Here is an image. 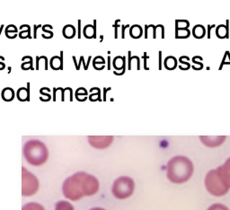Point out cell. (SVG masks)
<instances>
[{
	"mask_svg": "<svg viewBox=\"0 0 230 210\" xmlns=\"http://www.w3.org/2000/svg\"><path fill=\"white\" fill-rule=\"evenodd\" d=\"M99 190V182L94 175L78 171L65 180L62 192L66 198L77 201L87 196H94Z\"/></svg>",
	"mask_w": 230,
	"mask_h": 210,
	"instance_id": "1",
	"label": "cell"
},
{
	"mask_svg": "<svg viewBox=\"0 0 230 210\" xmlns=\"http://www.w3.org/2000/svg\"><path fill=\"white\" fill-rule=\"evenodd\" d=\"M193 163L185 156H175L167 163V178L171 182L181 184L188 182L193 174Z\"/></svg>",
	"mask_w": 230,
	"mask_h": 210,
	"instance_id": "2",
	"label": "cell"
},
{
	"mask_svg": "<svg viewBox=\"0 0 230 210\" xmlns=\"http://www.w3.org/2000/svg\"><path fill=\"white\" fill-rule=\"evenodd\" d=\"M23 153L25 160L33 166H41L49 158V151L43 142L33 139L24 144Z\"/></svg>",
	"mask_w": 230,
	"mask_h": 210,
	"instance_id": "3",
	"label": "cell"
},
{
	"mask_svg": "<svg viewBox=\"0 0 230 210\" xmlns=\"http://www.w3.org/2000/svg\"><path fill=\"white\" fill-rule=\"evenodd\" d=\"M205 186L207 190L216 197L224 196L229 190V188L221 179L217 170H211L207 173L205 178Z\"/></svg>",
	"mask_w": 230,
	"mask_h": 210,
	"instance_id": "4",
	"label": "cell"
},
{
	"mask_svg": "<svg viewBox=\"0 0 230 210\" xmlns=\"http://www.w3.org/2000/svg\"><path fill=\"white\" fill-rule=\"evenodd\" d=\"M134 181L128 176H121L115 180L112 187L113 196L118 199H125L130 198L134 192Z\"/></svg>",
	"mask_w": 230,
	"mask_h": 210,
	"instance_id": "5",
	"label": "cell"
},
{
	"mask_svg": "<svg viewBox=\"0 0 230 210\" xmlns=\"http://www.w3.org/2000/svg\"><path fill=\"white\" fill-rule=\"evenodd\" d=\"M40 188V182L37 177L26 168H22V195L30 197L34 195Z\"/></svg>",
	"mask_w": 230,
	"mask_h": 210,
	"instance_id": "6",
	"label": "cell"
},
{
	"mask_svg": "<svg viewBox=\"0 0 230 210\" xmlns=\"http://www.w3.org/2000/svg\"><path fill=\"white\" fill-rule=\"evenodd\" d=\"M89 144L96 149H104L112 145L113 136H88Z\"/></svg>",
	"mask_w": 230,
	"mask_h": 210,
	"instance_id": "7",
	"label": "cell"
},
{
	"mask_svg": "<svg viewBox=\"0 0 230 210\" xmlns=\"http://www.w3.org/2000/svg\"><path fill=\"white\" fill-rule=\"evenodd\" d=\"M227 137L226 136H201L199 139L202 143L209 147H217L224 143Z\"/></svg>",
	"mask_w": 230,
	"mask_h": 210,
	"instance_id": "8",
	"label": "cell"
},
{
	"mask_svg": "<svg viewBox=\"0 0 230 210\" xmlns=\"http://www.w3.org/2000/svg\"><path fill=\"white\" fill-rule=\"evenodd\" d=\"M217 171L226 185L230 189V157L225 162L223 165L219 166L217 169Z\"/></svg>",
	"mask_w": 230,
	"mask_h": 210,
	"instance_id": "9",
	"label": "cell"
},
{
	"mask_svg": "<svg viewBox=\"0 0 230 210\" xmlns=\"http://www.w3.org/2000/svg\"><path fill=\"white\" fill-rule=\"evenodd\" d=\"M63 36L66 39H72L76 35V28L72 24H66L63 27L62 30Z\"/></svg>",
	"mask_w": 230,
	"mask_h": 210,
	"instance_id": "10",
	"label": "cell"
},
{
	"mask_svg": "<svg viewBox=\"0 0 230 210\" xmlns=\"http://www.w3.org/2000/svg\"><path fill=\"white\" fill-rule=\"evenodd\" d=\"M63 52H61V58H59L58 56H55L51 58L50 60V66L51 68L54 70H58V69H62L63 68V58H62Z\"/></svg>",
	"mask_w": 230,
	"mask_h": 210,
	"instance_id": "11",
	"label": "cell"
},
{
	"mask_svg": "<svg viewBox=\"0 0 230 210\" xmlns=\"http://www.w3.org/2000/svg\"><path fill=\"white\" fill-rule=\"evenodd\" d=\"M29 83L27 88L25 87H21L18 89L17 91V98L21 102H24V101H29L30 98V93H29Z\"/></svg>",
	"mask_w": 230,
	"mask_h": 210,
	"instance_id": "12",
	"label": "cell"
},
{
	"mask_svg": "<svg viewBox=\"0 0 230 210\" xmlns=\"http://www.w3.org/2000/svg\"><path fill=\"white\" fill-rule=\"evenodd\" d=\"M83 33L85 38H94L95 34H96V29H95V22H94V25H90L87 24L84 27L83 29Z\"/></svg>",
	"mask_w": 230,
	"mask_h": 210,
	"instance_id": "13",
	"label": "cell"
},
{
	"mask_svg": "<svg viewBox=\"0 0 230 210\" xmlns=\"http://www.w3.org/2000/svg\"><path fill=\"white\" fill-rule=\"evenodd\" d=\"M2 98L5 102H11L14 98V92L10 87H5L2 91Z\"/></svg>",
	"mask_w": 230,
	"mask_h": 210,
	"instance_id": "14",
	"label": "cell"
},
{
	"mask_svg": "<svg viewBox=\"0 0 230 210\" xmlns=\"http://www.w3.org/2000/svg\"><path fill=\"white\" fill-rule=\"evenodd\" d=\"M55 210H75L73 205L69 201H58L55 206Z\"/></svg>",
	"mask_w": 230,
	"mask_h": 210,
	"instance_id": "15",
	"label": "cell"
},
{
	"mask_svg": "<svg viewBox=\"0 0 230 210\" xmlns=\"http://www.w3.org/2000/svg\"><path fill=\"white\" fill-rule=\"evenodd\" d=\"M142 35V28L140 27L139 25H133L131 26L130 28V36L132 37V38H139L140 36Z\"/></svg>",
	"mask_w": 230,
	"mask_h": 210,
	"instance_id": "16",
	"label": "cell"
},
{
	"mask_svg": "<svg viewBox=\"0 0 230 210\" xmlns=\"http://www.w3.org/2000/svg\"><path fill=\"white\" fill-rule=\"evenodd\" d=\"M22 210H45L41 204L39 203H35V202H31V203L25 204Z\"/></svg>",
	"mask_w": 230,
	"mask_h": 210,
	"instance_id": "17",
	"label": "cell"
},
{
	"mask_svg": "<svg viewBox=\"0 0 230 210\" xmlns=\"http://www.w3.org/2000/svg\"><path fill=\"white\" fill-rule=\"evenodd\" d=\"M177 65V61L174 57L170 56L168 58H166L165 60V66L166 67L167 69H174L176 67Z\"/></svg>",
	"mask_w": 230,
	"mask_h": 210,
	"instance_id": "18",
	"label": "cell"
},
{
	"mask_svg": "<svg viewBox=\"0 0 230 210\" xmlns=\"http://www.w3.org/2000/svg\"><path fill=\"white\" fill-rule=\"evenodd\" d=\"M205 34V29L202 25H196L193 28V36H195L196 38H202Z\"/></svg>",
	"mask_w": 230,
	"mask_h": 210,
	"instance_id": "19",
	"label": "cell"
},
{
	"mask_svg": "<svg viewBox=\"0 0 230 210\" xmlns=\"http://www.w3.org/2000/svg\"><path fill=\"white\" fill-rule=\"evenodd\" d=\"M176 34L177 37H181V38H185L188 37L190 34V32L188 28L187 29H176Z\"/></svg>",
	"mask_w": 230,
	"mask_h": 210,
	"instance_id": "20",
	"label": "cell"
},
{
	"mask_svg": "<svg viewBox=\"0 0 230 210\" xmlns=\"http://www.w3.org/2000/svg\"><path fill=\"white\" fill-rule=\"evenodd\" d=\"M208 210H229V209L222 204H214L208 208Z\"/></svg>",
	"mask_w": 230,
	"mask_h": 210,
	"instance_id": "21",
	"label": "cell"
},
{
	"mask_svg": "<svg viewBox=\"0 0 230 210\" xmlns=\"http://www.w3.org/2000/svg\"><path fill=\"white\" fill-rule=\"evenodd\" d=\"M22 68H23L24 70H27V69H33V58H31V59H30V61L29 62H25V63H23L22 64Z\"/></svg>",
	"mask_w": 230,
	"mask_h": 210,
	"instance_id": "22",
	"label": "cell"
},
{
	"mask_svg": "<svg viewBox=\"0 0 230 210\" xmlns=\"http://www.w3.org/2000/svg\"><path fill=\"white\" fill-rule=\"evenodd\" d=\"M96 64L97 65H105V61H104V59H103V58L101 56L96 57L94 59V66H96Z\"/></svg>",
	"mask_w": 230,
	"mask_h": 210,
	"instance_id": "23",
	"label": "cell"
},
{
	"mask_svg": "<svg viewBox=\"0 0 230 210\" xmlns=\"http://www.w3.org/2000/svg\"><path fill=\"white\" fill-rule=\"evenodd\" d=\"M90 210H105V209L102 207H94V208H91Z\"/></svg>",
	"mask_w": 230,
	"mask_h": 210,
	"instance_id": "24",
	"label": "cell"
},
{
	"mask_svg": "<svg viewBox=\"0 0 230 210\" xmlns=\"http://www.w3.org/2000/svg\"><path fill=\"white\" fill-rule=\"evenodd\" d=\"M0 65H1V66H2L3 67H5V64H4L3 62H0Z\"/></svg>",
	"mask_w": 230,
	"mask_h": 210,
	"instance_id": "25",
	"label": "cell"
}]
</instances>
